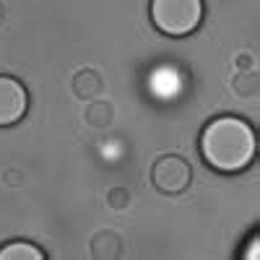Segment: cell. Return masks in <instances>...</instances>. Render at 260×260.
Listing matches in <instances>:
<instances>
[{
    "label": "cell",
    "mask_w": 260,
    "mask_h": 260,
    "mask_svg": "<svg viewBox=\"0 0 260 260\" xmlns=\"http://www.w3.org/2000/svg\"><path fill=\"white\" fill-rule=\"evenodd\" d=\"M198 148L203 161L221 175H240L245 172L257 154L255 127L237 115H221L203 125Z\"/></svg>",
    "instance_id": "6da1fadb"
},
{
    "label": "cell",
    "mask_w": 260,
    "mask_h": 260,
    "mask_svg": "<svg viewBox=\"0 0 260 260\" xmlns=\"http://www.w3.org/2000/svg\"><path fill=\"white\" fill-rule=\"evenodd\" d=\"M206 3L203 0H151L148 16L161 37L182 39L190 37L203 24Z\"/></svg>",
    "instance_id": "7a4b0ae2"
},
{
    "label": "cell",
    "mask_w": 260,
    "mask_h": 260,
    "mask_svg": "<svg viewBox=\"0 0 260 260\" xmlns=\"http://www.w3.org/2000/svg\"><path fill=\"white\" fill-rule=\"evenodd\" d=\"M192 182V167L177 156V154H164L151 167V185L164 195H180Z\"/></svg>",
    "instance_id": "3957f363"
},
{
    "label": "cell",
    "mask_w": 260,
    "mask_h": 260,
    "mask_svg": "<svg viewBox=\"0 0 260 260\" xmlns=\"http://www.w3.org/2000/svg\"><path fill=\"white\" fill-rule=\"evenodd\" d=\"M29 89L16 76L0 73V127H13L29 112Z\"/></svg>",
    "instance_id": "277c9868"
},
{
    "label": "cell",
    "mask_w": 260,
    "mask_h": 260,
    "mask_svg": "<svg viewBox=\"0 0 260 260\" xmlns=\"http://www.w3.org/2000/svg\"><path fill=\"white\" fill-rule=\"evenodd\" d=\"M104 83H102V76L91 68H81L76 76H73V94L83 102H91L102 94Z\"/></svg>",
    "instance_id": "5b68a950"
},
{
    "label": "cell",
    "mask_w": 260,
    "mask_h": 260,
    "mask_svg": "<svg viewBox=\"0 0 260 260\" xmlns=\"http://www.w3.org/2000/svg\"><path fill=\"white\" fill-rule=\"evenodd\" d=\"M47 252L29 240H13L0 247V260H45Z\"/></svg>",
    "instance_id": "8992f818"
},
{
    "label": "cell",
    "mask_w": 260,
    "mask_h": 260,
    "mask_svg": "<svg viewBox=\"0 0 260 260\" xmlns=\"http://www.w3.org/2000/svg\"><path fill=\"white\" fill-rule=\"evenodd\" d=\"M86 122L94 125V127H107V125L112 122V104L110 102L91 99L89 110H86Z\"/></svg>",
    "instance_id": "52a82bcc"
},
{
    "label": "cell",
    "mask_w": 260,
    "mask_h": 260,
    "mask_svg": "<svg viewBox=\"0 0 260 260\" xmlns=\"http://www.w3.org/2000/svg\"><path fill=\"white\" fill-rule=\"evenodd\" d=\"M107 201H110V208H125L127 203H130V192L125 190V187H115V190H110V195H107Z\"/></svg>",
    "instance_id": "ba28073f"
},
{
    "label": "cell",
    "mask_w": 260,
    "mask_h": 260,
    "mask_svg": "<svg viewBox=\"0 0 260 260\" xmlns=\"http://www.w3.org/2000/svg\"><path fill=\"white\" fill-rule=\"evenodd\" d=\"M257 242H260V234L257 232H252L250 234V240H247V247L240 252V257H245V260H255L260 252H257Z\"/></svg>",
    "instance_id": "9c48e42d"
},
{
    "label": "cell",
    "mask_w": 260,
    "mask_h": 260,
    "mask_svg": "<svg viewBox=\"0 0 260 260\" xmlns=\"http://www.w3.org/2000/svg\"><path fill=\"white\" fill-rule=\"evenodd\" d=\"M3 18H6V8H3V3H0V24H3Z\"/></svg>",
    "instance_id": "30bf717a"
}]
</instances>
